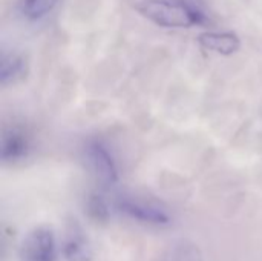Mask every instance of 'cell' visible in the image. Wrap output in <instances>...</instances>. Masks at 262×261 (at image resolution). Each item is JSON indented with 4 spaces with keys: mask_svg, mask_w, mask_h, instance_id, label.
Segmentation results:
<instances>
[{
    "mask_svg": "<svg viewBox=\"0 0 262 261\" xmlns=\"http://www.w3.org/2000/svg\"><path fill=\"white\" fill-rule=\"evenodd\" d=\"M137 9L161 28H193L209 20L207 9L200 0H143Z\"/></svg>",
    "mask_w": 262,
    "mask_h": 261,
    "instance_id": "1",
    "label": "cell"
},
{
    "mask_svg": "<svg viewBox=\"0 0 262 261\" xmlns=\"http://www.w3.org/2000/svg\"><path fill=\"white\" fill-rule=\"evenodd\" d=\"M115 208L132 220L150 226H167L172 220L166 208L150 200L137 197H120L115 202Z\"/></svg>",
    "mask_w": 262,
    "mask_h": 261,
    "instance_id": "2",
    "label": "cell"
},
{
    "mask_svg": "<svg viewBox=\"0 0 262 261\" xmlns=\"http://www.w3.org/2000/svg\"><path fill=\"white\" fill-rule=\"evenodd\" d=\"M58 248L55 234L48 226L34 228L20 245L21 261H57Z\"/></svg>",
    "mask_w": 262,
    "mask_h": 261,
    "instance_id": "3",
    "label": "cell"
},
{
    "mask_svg": "<svg viewBox=\"0 0 262 261\" xmlns=\"http://www.w3.org/2000/svg\"><path fill=\"white\" fill-rule=\"evenodd\" d=\"M84 154L92 172L103 185L112 186L118 182L117 163L109 149L101 142L91 140L84 148Z\"/></svg>",
    "mask_w": 262,
    "mask_h": 261,
    "instance_id": "4",
    "label": "cell"
},
{
    "mask_svg": "<svg viewBox=\"0 0 262 261\" xmlns=\"http://www.w3.org/2000/svg\"><path fill=\"white\" fill-rule=\"evenodd\" d=\"M63 255L66 261H92L94 252L88 235L78 222L71 220L63 243Z\"/></svg>",
    "mask_w": 262,
    "mask_h": 261,
    "instance_id": "5",
    "label": "cell"
},
{
    "mask_svg": "<svg viewBox=\"0 0 262 261\" xmlns=\"http://www.w3.org/2000/svg\"><path fill=\"white\" fill-rule=\"evenodd\" d=\"M29 137L28 134L18 128L11 126L3 131L2 138V160L5 163H14L28 155L29 151Z\"/></svg>",
    "mask_w": 262,
    "mask_h": 261,
    "instance_id": "6",
    "label": "cell"
},
{
    "mask_svg": "<svg viewBox=\"0 0 262 261\" xmlns=\"http://www.w3.org/2000/svg\"><path fill=\"white\" fill-rule=\"evenodd\" d=\"M198 42L204 49L221 55H232L241 48V40L233 32H204Z\"/></svg>",
    "mask_w": 262,
    "mask_h": 261,
    "instance_id": "7",
    "label": "cell"
},
{
    "mask_svg": "<svg viewBox=\"0 0 262 261\" xmlns=\"http://www.w3.org/2000/svg\"><path fill=\"white\" fill-rule=\"evenodd\" d=\"M28 74V65L23 55L17 52H3L0 63V82L2 86L15 85L23 80Z\"/></svg>",
    "mask_w": 262,
    "mask_h": 261,
    "instance_id": "8",
    "label": "cell"
},
{
    "mask_svg": "<svg viewBox=\"0 0 262 261\" xmlns=\"http://www.w3.org/2000/svg\"><path fill=\"white\" fill-rule=\"evenodd\" d=\"M158 261H203V254L195 243L189 240H180L170 245Z\"/></svg>",
    "mask_w": 262,
    "mask_h": 261,
    "instance_id": "9",
    "label": "cell"
},
{
    "mask_svg": "<svg viewBox=\"0 0 262 261\" xmlns=\"http://www.w3.org/2000/svg\"><path fill=\"white\" fill-rule=\"evenodd\" d=\"M60 0H20L18 12L28 22H40L48 17Z\"/></svg>",
    "mask_w": 262,
    "mask_h": 261,
    "instance_id": "10",
    "label": "cell"
},
{
    "mask_svg": "<svg viewBox=\"0 0 262 261\" xmlns=\"http://www.w3.org/2000/svg\"><path fill=\"white\" fill-rule=\"evenodd\" d=\"M88 209H89V215L94 220H97V222L107 220V205L104 203V200L101 197L92 195L88 203Z\"/></svg>",
    "mask_w": 262,
    "mask_h": 261,
    "instance_id": "11",
    "label": "cell"
}]
</instances>
